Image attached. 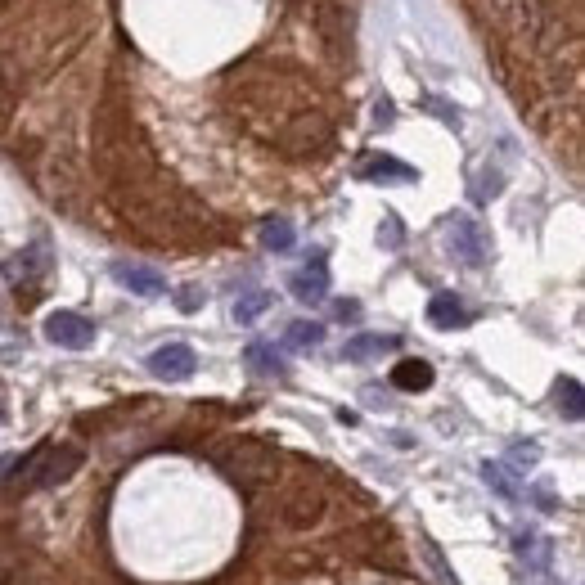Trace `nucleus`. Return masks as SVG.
I'll use <instances>...</instances> for the list:
<instances>
[{
    "label": "nucleus",
    "instance_id": "22",
    "mask_svg": "<svg viewBox=\"0 0 585 585\" xmlns=\"http://www.w3.org/2000/svg\"><path fill=\"white\" fill-rule=\"evenodd\" d=\"M378 243H383L387 252H396L405 243V230H401V221H396V216H383V225H378Z\"/></svg>",
    "mask_w": 585,
    "mask_h": 585
},
{
    "label": "nucleus",
    "instance_id": "13",
    "mask_svg": "<svg viewBox=\"0 0 585 585\" xmlns=\"http://www.w3.org/2000/svg\"><path fill=\"white\" fill-rule=\"evenodd\" d=\"M243 360H248V369H252V374H261V378H284V374H288L284 356H279L270 342H248Z\"/></svg>",
    "mask_w": 585,
    "mask_h": 585
},
{
    "label": "nucleus",
    "instance_id": "14",
    "mask_svg": "<svg viewBox=\"0 0 585 585\" xmlns=\"http://www.w3.org/2000/svg\"><path fill=\"white\" fill-rule=\"evenodd\" d=\"M396 347H401V338H392V333H360V338H351L347 347H342V356L347 360H374V356L396 351Z\"/></svg>",
    "mask_w": 585,
    "mask_h": 585
},
{
    "label": "nucleus",
    "instance_id": "6",
    "mask_svg": "<svg viewBox=\"0 0 585 585\" xmlns=\"http://www.w3.org/2000/svg\"><path fill=\"white\" fill-rule=\"evenodd\" d=\"M198 369V356L189 342H162L158 351H149V374L153 378H167V383H180Z\"/></svg>",
    "mask_w": 585,
    "mask_h": 585
},
{
    "label": "nucleus",
    "instance_id": "18",
    "mask_svg": "<svg viewBox=\"0 0 585 585\" xmlns=\"http://www.w3.org/2000/svg\"><path fill=\"white\" fill-rule=\"evenodd\" d=\"M558 410H563L567 423H581V414H585V392H581V383H576V378H563V383H558Z\"/></svg>",
    "mask_w": 585,
    "mask_h": 585
},
{
    "label": "nucleus",
    "instance_id": "27",
    "mask_svg": "<svg viewBox=\"0 0 585 585\" xmlns=\"http://www.w3.org/2000/svg\"><path fill=\"white\" fill-rule=\"evenodd\" d=\"M0 419H5V383H0Z\"/></svg>",
    "mask_w": 585,
    "mask_h": 585
},
{
    "label": "nucleus",
    "instance_id": "2",
    "mask_svg": "<svg viewBox=\"0 0 585 585\" xmlns=\"http://www.w3.org/2000/svg\"><path fill=\"white\" fill-rule=\"evenodd\" d=\"M81 459H86V455H81V446H59V441H45V446H36L32 455L14 468V486H23V491H50V486L68 482V477L77 473Z\"/></svg>",
    "mask_w": 585,
    "mask_h": 585
},
{
    "label": "nucleus",
    "instance_id": "19",
    "mask_svg": "<svg viewBox=\"0 0 585 585\" xmlns=\"http://www.w3.org/2000/svg\"><path fill=\"white\" fill-rule=\"evenodd\" d=\"M482 477H486V486H491L495 495H504V500H518V482H513V473H509L504 464L486 459V464H482Z\"/></svg>",
    "mask_w": 585,
    "mask_h": 585
},
{
    "label": "nucleus",
    "instance_id": "24",
    "mask_svg": "<svg viewBox=\"0 0 585 585\" xmlns=\"http://www.w3.org/2000/svg\"><path fill=\"white\" fill-rule=\"evenodd\" d=\"M176 306H180V311H198V306H203V288H198V284L180 288V293H176Z\"/></svg>",
    "mask_w": 585,
    "mask_h": 585
},
{
    "label": "nucleus",
    "instance_id": "9",
    "mask_svg": "<svg viewBox=\"0 0 585 585\" xmlns=\"http://www.w3.org/2000/svg\"><path fill=\"white\" fill-rule=\"evenodd\" d=\"M360 176L365 180H405V185H410V180H419V171L410 167V162H401V158H387V153H365V158H360Z\"/></svg>",
    "mask_w": 585,
    "mask_h": 585
},
{
    "label": "nucleus",
    "instance_id": "11",
    "mask_svg": "<svg viewBox=\"0 0 585 585\" xmlns=\"http://www.w3.org/2000/svg\"><path fill=\"white\" fill-rule=\"evenodd\" d=\"M428 324L432 329H464L468 324V306H464V297H455V293H437L428 302Z\"/></svg>",
    "mask_w": 585,
    "mask_h": 585
},
{
    "label": "nucleus",
    "instance_id": "5",
    "mask_svg": "<svg viewBox=\"0 0 585 585\" xmlns=\"http://www.w3.org/2000/svg\"><path fill=\"white\" fill-rule=\"evenodd\" d=\"M45 338L63 351H86L95 342V324L77 311H54V315H45Z\"/></svg>",
    "mask_w": 585,
    "mask_h": 585
},
{
    "label": "nucleus",
    "instance_id": "7",
    "mask_svg": "<svg viewBox=\"0 0 585 585\" xmlns=\"http://www.w3.org/2000/svg\"><path fill=\"white\" fill-rule=\"evenodd\" d=\"M288 293H293L297 302H306V306L324 302V297H329V266H324V257L306 261L297 275H288Z\"/></svg>",
    "mask_w": 585,
    "mask_h": 585
},
{
    "label": "nucleus",
    "instance_id": "4",
    "mask_svg": "<svg viewBox=\"0 0 585 585\" xmlns=\"http://www.w3.org/2000/svg\"><path fill=\"white\" fill-rule=\"evenodd\" d=\"M446 252L459 261V266H482L486 252H491V239H486V230L473 221V216H450L446 221Z\"/></svg>",
    "mask_w": 585,
    "mask_h": 585
},
{
    "label": "nucleus",
    "instance_id": "20",
    "mask_svg": "<svg viewBox=\"0 0 585 585\" xmlns=\"http://www.w3.org/2000/svg\"><path fill=\"white\" fill-rule=\"evenodd\" d=\"M423 558H428V567H432V576H437V585H459L455 581V572L446 567V554H441L432 540H423Z\"/></svg>",
    "mask_w": 585,
    "mask_h": 585
},
{
    "label": "nucleus",
    "instance_id": "8",
    "mask_svg": "<svg viewBox=\"0 0 585 585\" xmlns=\"http://www.w3.org/2000/svg\"><path fill=\"white\" fill-rule=\"evenodd\" d=\"M113 279H117L122 288H131V293H140V297H162V293H167V279H162L153 266H131V261H113Z\"/></svg>",
    "mask_w": 585,
    "mask_h": 585
},
{
    "label": "nucleus",
    "instance_id": "21",
    "mask_svg": "<svg viewBox=\"0 0 585 585\" xmlns=\"http://www.w3.org/2000/svg\"><path fill=\"white\" fill-rule=\"evenodd\" d=\"M513 545H518V554L527 558L531 567H545V545H540L531 531H518V536H513Z\"/></svg>",
    "mask_w": 585,
    "mask_h": 585
},
{
    "label": "nucleus",
    "instance_id": "15",
    "mask_svg": "<svg viewBox=\"0 0 585 585\" xmlns=\"http://www.w3.org/2000/svg\"><path fill=\"white\" fill-rule=\"evenodd\" d=\"M257 239H261V248H266V252H288L297 234H293V221H288V216H266Z\"/></svg>",
    "mask_w": 585,
    "mask_h": 585
},
{
    "label": "nucleus",
    "instance_id": "10",
    "mask_svg": "<svg viewBox=\"0 0 585 585\" xmlns=\"http://www.w3.org/2000/svg\"><path fill=\"white\" fill-rule=\"evenodd\" d=\"M320 513H324V495L320 491H293L284 500V522L288 527H297V531H306L311 522H320Z\"/></svg>",
    "mask_w": 585,
    "mask_h": 585
},
{
    "label": "nucleus",
    "instance_id": "23",
    "mask_svg": "<svg viewBox=\"0 0 585 585\" xmlns=\"http://www.w3.org/2000/svg\"><path fill=\"white\" fill-rule=\"evenodd\" d=\"M536 459H540V446H536V441H518V446L509 450V464H513V468H531Z\"/></svg>",
    "mask_w": 585,
    "mask_h": 585
},
{
    "label": "nucleus",
    "instance_id": "3",
    "mask_svg": "<svg viewBox=\"0 0 585 585\" xmlns=\"http://www.w3.org/2000/svg\"><path fill=\"white\" fill-rule=\"evenodd\" d=\"M491 5H495L500 27L513 41H522V45L540 41V32H545V9H540V0H491Z\"/></svg>",
    "mask_w": 585,
    "mask_h": 585
},
{
    "label": "nucleus",
    "instance_id": "26",
    "mask_svg": "<svg viewBox=\"0 0 585 585\" xmlns=\"http://www.w3.org/2000/svg\"><path fill=\"white\" fill-rule=\"evenodd\" d=\"M333 315H338L342 324H347V320H360V302H351V297H347V302L333 306Z\"/></svg>",
    "mask_w": 585,
    "mask_h": 585
},
{
    "label": "nucleus",
    "instance_id": "17",
    "mask_svg": "<svg viewBox=\"0 0 585 585\" xmlns=\"http://www.w3.org/2000/svg\"><path fill=\"white\" fill-rule=\"evenodd\" d=\"M270 302H275V297H270L266 288H252V293H243L239 302H234V311H230V315H234L239 324H252L257 315H266V311H270Z\"/></svg>",
    "mask_w": 585,
    "mask_h": 585
},
{
    "label": "nucleus",
    "instance_id": "12",
    "mask_svg": "<svg viewBox=\"0 0 585 585\" xmlns=\"http://www.w3.org/2000/svg\"><path fill=\"white\" fill-rule=\"evenodd\" d=\"M432 365L428 360H419V356H405V360H396V369H392V387H401V392H428L432 387Z\"/></svg>",
    "mask_w": 585,
    "mask_h": 585
},
{
    "label": "nucleus",
    "instance_id": "25",
    "mask_svg": "<svg viewBox=\"0 0 585 585\" xmlns=\"http://www.w3.org/2000/svg\"><path fill=\"white\" fill-rule=\"evenodd\" d=\"M531 500H536V509H540V513H554V509H558V500H554V486H545V482H540L536 491H531Z\"/></svg>",
    "mask_w": 585,
    "mask_h": 585
},
{
    "label": "nucleus",
    "instance_id": "1",
    "mask_svg": "<svg viewBox=\"0 0 585 585\" xmlns=\"http://www.w3.org/2000/svg\"><path fill=\"white\" fill-rule=\"evenodd\" d=\"M216 464H221V473L230 477L234 486H243V491H257V486L275 482V473H279V455L266 441H252V437L225 441V446L216 450Z\"/></svg>",
    "mask_w": 585,
    "mask_h": 585
},
{
    "label": "nucleus",
    "instance_id": "16",
    "mask_svg": "<svg viewBox=\"0 0 585 585\" xmlns=\"http://www.w3.org/2000/svg\"><path fill=\"white\" fill-rule=\"evenodd\" d=\"M320 338H324V324H315V320H293L284 329V347H293V351L320 347Z\"/></svg>",
    "mask_w": 585,
    "mask_h": 585
}]
</instances>
